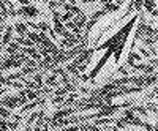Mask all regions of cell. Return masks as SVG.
<instances>
[{
    "instance_id": "1",
    "label": "cell",
    "mask_w": 158,
    "mask_h": 131,
    "mask_svg": "<svg viewBox=\"0 0 158 131\" xmlns=\"http://www.w3.org/2000/svg\"><path fill=\"white\" fill-rule=\"evenodd\" d=\"M14 29H16V32L19 33V35H25L27 33V25L22 24V22H18V24L14 25Z\"/></svg>"
},
{
    "instance_id": "2",
    "label": "cell",
    "mask_w": 158,
    "mask_h": 131,
    "mask_svg": "<svg viewBox=\"0 0 158 131\" xmlns=\"http://www.w3.org/2000/svg\"><path fill=\"white\" fill-rule=\"evenodd\" d=\"M46 84H48V85H57V82H55V76H49L48 81H46Z\"/></svg>"
},
{
    "instance_id": "3",
    "label": "cell",
    "mask_w": 158,
    "mask_h": 131,
    "mask_svg": "<svg viewBox=\"0 0 158 131\" xmlns=\"http://www.w3.org/2000/svg\"><path fill=\"white\" fill-rule=\"evenodd\" d=\"M19 3H22V6H27V5H30L29 3V0H18Z\"/></svg>"
}]
</instances>
